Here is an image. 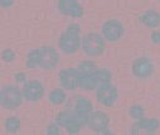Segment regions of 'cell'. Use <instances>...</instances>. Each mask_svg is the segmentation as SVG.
<instances>
[{
    "mask_svg": "<svg viewBox=\"0 0 160 135\" xmlns=\"http://www.w3.org/2000/svg\"><path fill=\"white\" fill-rule=\"evenodd\" d=\"M117 99V90L110 82L102 83L97 88V100L105 106H112Z\"/></svg>",
    "mask_w": 160,
    "mask_h": 135,
    "instance_id": "5b68a950",
    "label": "cell"
},
{
    "mask_svg": "<svg viewBox=\"0 0 160 135\" xmlns=\"http://www.w3.org/2000/svg\"><path fill=\"white\" fill-rule=\"evenodd\" d=\"M81 44L79 38V27L73 24L69 25L59 38V48L64 53H74Z\"/></svg>",
    "mask_w": 160,
    "mask_h": 135,
    "instance_id": "7a4b0ae2",
    "label": "cell"
},
{
    "mask_svg": "<svg viewBox=\"0 0 160 135\" xmlns=\"http://www.w3.org/2000/svg\"><path fill=\"white\" fill-rule=\"evenodd\" d=\"M154 71V67H152V63L150 62V60L145 58V57H141V58H138L134 65H132V72L136 77H140V78H146L149 76H151Z\"/></svg>",
    "mask_w": 160,
    "mask_h": 135,
    "instance_id": "30bf717a",
    "label": "cell"
},
{
    "mask_svg": "<svg viewBox=\"0 0 160 135\" xmlns=\"http://www.w3.org/2000/svg\"><path fill=\"white\" fill-rule=\"evenodd\" d=\"M100 85H101V82L98 80V76H97L96 71H93L91 73H79V85H78V87L87 90V91H91V90L96 88Z\"/></svg>",
    "mask_w": 160,
    "mask_h": 135,
    "instance_id": "7c38bea8",
    "label": "cell"
},
{
    "mask_svg": "<svg viewBox=\"0 0 160 135\" xmlns=\"http://www.w3.org/2000/svg\"><path fill=\"white\" fill-rule=\"evenodd\" d=\"M130 115L134 117V119H141L142 117V115H144V109L141 107V106H132L131 109H130Z\"/></svg>",
    "mask_w": 160,
    "mask_h": 135,
    "instance_id": "d6986e66",
    "label": "cell"
},
{
    "mask_svg": "<svg viewBox=\"0 0 160 135\" xmlns=\"http://www.w3.org/2000/svg\"><path fill=\"white\" fill-rule=\"evenodd\" d=\"M151 40L154 43H160V33L159 32H152L151 34Z\"/></svg>",
    "mask_w": 160,
    "mask_h": 135,
    "instance_id": "7402d4cb",
    "label": "cell"
},
{
    "mask_svg": "<svg viewBox=\"0 0 160 135\" xmlns=\"http://www.w3.org/2000/svg\"><path fill=\"white\" fill-rule=\"evenodd\" d=\"M49 100L54 105H61L66 100V94L62 91L61 88H54V90H52V92L49 94Z\"/></svg>",
    "mask_w": 160,
    "mask_h": 135,
    "instance_id": "2e32d148",
    "label": "cell"
},
{
    "mask_svg": "<svg viewBox=\"0 0 160 135\" xmlns=\"http://www.w3.org/2000/svg\"><path fill=\"white\" fill-rule=\"evenodd\" d=\"M158 127H159V120L156 119H139V121L132 127V134H139L140 130L152 134V131H155Z\"/></svg>",
    "mask_w": 160,
    "mask_h": 135,
    "instance_id": "4fadbf2b",
    "label": "cell"
},
{
    "mask_svg": "<svg viewBox=\"0 0 160 135\" xmlns=\"http://www.w3.org/2000/svg\"><path fill=\"white\" fill-rule=\"evenodd\" d=\"M108 122H110V119L105 112L96 111V112L90 114L87 125L90 126V129H92L95 131H101L108 126Z\"/></svg>",
    "mask_w": 160,
    "mask_h": 135,
    "instance_id": "8fae6325",
    "label": "cell"
},
{
    "mask_svg": "<svg viewBox=\"0 0 160 135\" xmlns=\"http://www.w3.org/2000/svg\"><path fill=\"white\" fill-rule=\"evenodd\" d=\"M47 134H48V135H58V134H59V127H58V125H56V124L49 125V126L47 127Z\"/></svg>",
    "mask_w": 160,
    "mask_h": 135,
    "instance_id": "44dd1931",
    "label": "cell"
},
{
    "mask_svg": "<svg viewBox=\"0 0 160 135\" xmlns=\"http://www.w3.org/2000/svg\"><path fill=\"white\" fill-rule=\"evenodd\" d=\"M59 61L58 53L52 47H43L32 51L27 57L25 66L28 68H54Z\"/></svg>",
    "mask_w": 160,
    "mask_h": 135,
    "instance_id": "6da1fadb",
    "label": "cell"
},
{
    "mask_svg": "<svg viewBox=\"0 0 160 135\" xmlns=\"http://www.w3.org/2000/svg\"><path fill=\"white\" fill-rule=\"evenodd\" d=\"M2 2V7L3 8H10L14 3V0H0Z\"/></svg>",
    "mask_w": 160,
    "mask_h": 135,
    "instance_id": "603a6c76",
    "label": "cell"
},
{
    "mask_svg": "<svg viewBox=\"0 0 160 135\" xmlns=\"http://www.w3.org/2000/svg\"><path fill=\"white\" fill-rule=\"evenodd\" d=\"M23 96L28 101H38L41 100L43 94H44V88L41 82L38 81H30L24 85L23 87Z\"/></svg>",
    "mask_w": 160,
    "mask_h": 135,
    "instance_id": "52a82bcc",
    "label": "cell"
},
{
    "mask_svg": "<svg viewBox=\"0 0 160 135\" xmlns=\"http://www.w3.org/2000/svg\"><path fill=\"white\" fill-rule=\"evenodd\" d=\"M82 48L88 56H100L105 49L103 38L97 33H90L83 37Z\"/></svg>",
    "mask_w": 160,
    "mask_h": 135,
    "instance_id": "3957f363",
    "label": "cell"
},
{
    "mask_svg": "<svg viewBox=\"0 0 160 135\" xmlns=\"http://www.w3.org/2000/svg\"><path fill=\"white\" fill-rule=\"evenodd\" d=\"M92 111V104L88 99L81 97L76 101V112L82 116H90Z\"/></svg>",
    "mask_w": 160,
    "mask_h": 135,
    "instance_id": "5bb4252c",
    "label": "cell"
},
{
    "mask_svg": "<svg viewBox=\"0 0 160 135\" xmlns=\"http://www.w3.org/2000/svg\"><path fill=\"white\" fill-rule=\"evenodd\" d=\"M122 32H124L122 24L115 19L106 22L102 27V33L108 42H115V40L120 39L122 35Z\"/></svg>",
    "mask_w": 160,
    "mask_h": 135,
    "instance_id": "ba28073f",
    "label": "cell"
},
{
    "mask_svg": "<svg viewBox=\"0 0 160 135\" xmlns=\"http://www.w3.org/2000/svg\"><path fill=\"white\" fill-rule=\"evenodd\" d=\"M96 70H97L96 65L93 62H90V61H85V62H82L81 65L78 66L79 73H91V72H93Z\"/></svg>",
    "mask_w": 160,
    "mask_h": 135,
    "instance_id": "ac0fdd59",
    "label": "cell"
},
{
    "mask_svg": "<svg viewBox=\"0 0 160 135\" xmlns=\"http://www.w3.org/2000/svg\"><path fill=\"white\" fill-rule=\"evenodd\" d=\"M15 80H17V82H25V75L24 73H18L15 76Z\"/></svg>",
    "mask_w": 160,
    "mask_h": 135,
    "instance_id": "cb8c5ba5",
    "label": "cell"
},
{
    "mask_svg": "<svg viewBox=\"0 0 160 135\" xmlns=\"http://www.w3.org/2000/svg\"><path fill=\"white\" fill-rule=\"evenodd\" d=\"M23 92L15 86H7L2 90V105L7 109H17L22 104Z\"/></svg>",
    "mask_w": 160,
    "mask_h": 135,
    "instance_id": "277c9868",
    "label": "cell"
},
{
    "mask_svg": "<svg viewBox=\"0 0 160 135\" xmlns=\"http://www.w3.org/2000/svg\"><path fill=\"white\" fill-rule=\"evenodd\" d=\"M141 22L149 28H155L160 24V14L154 10H149L141 17Z\"/></svg>",
    "mask_w": 160,
    "mask_h": 135,
    "instance_id": "9a60e30c",
    "label": "cell"
},
{
    "mask_svg": "<svg viewBox=\"0 0 160 135\" xmlns=\"http://www.w3.org/2000/svg\"><path fill=\"white\" fill-rule=\"evenodd\" d=\"M59 81L63 88L74 90L79 85V72L73 68H66L59 72Z\"/></svg>",
    "mask_w": 160,
    "mask_h": 135,
    "instance_id": "8992f818",
    "label": "cell"
},
{
    "mask_svg": "<svg viewBox=\"0 0 160 135\" xmlns=\"http://www.w3.org/2000/svg\"><path fill=\"white\" fill-rule=\"evenodd\" d=\"M14 58H15V53L13 49H5L3 52V60L5 62H12V61H14Z\"/></svg>",
    "mask_w": 160,
    "mask_h": 135,
    "instance_id": "ffe728a7",
    "label": "cell"
},
{
    "mask_svg": "<svg viewBox=\"0 0 160 135\" xmlns=\"http://www.w3.org/2000/svg\"><path fill=\"white\" fill-rule=\"evenodd\" d=\"M19 127H20L19 119H17V117H9V119H7V121H5V129L9 132H15V131L19 130Z\"/></svg>",
    "mask_w": 160,
    "mask_h": 135,
    "instance_id": "e0dca14e",
    "label": "cell"
},
{
    "mask_svg": "<svg viewBox=\"0 0 160 135\" xmlns=\"http://www.w3.org/2000/svg\"><path fill=\"white\" fill-rule=\"evenodd\" d=\"M58 8L61 13L73 18H79L83 14V8L77 3V0H59Z\"/></svg>",
    "mask_w": 160,
    "mask_h": 135,
    "instance_id": "9c48e42d",
    "label": "cell"
}]
</instances>
